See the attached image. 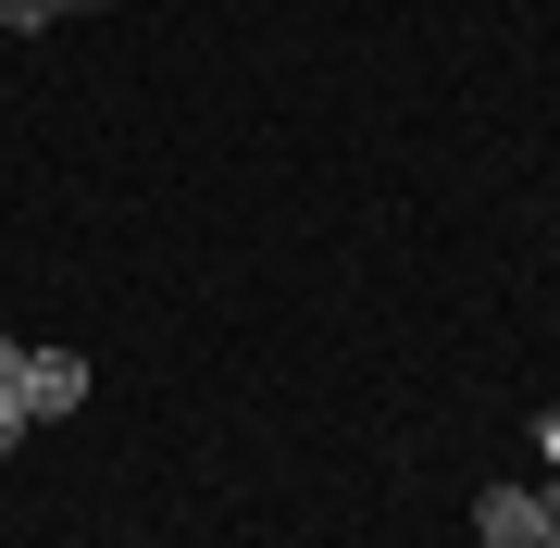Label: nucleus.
Here are the masks:
<instances>
[{
  "instance_id": "nucleus-1",
  "label": "nucleus",
  "mask_w": 560,
  "mask_h": 548,
  "mask_svg": "<svg viewBox=\"0 0 560 548\" xmlns=\"http://www.w3.org/2000/svg\"><path fill=\"white\" fill-rule=\"evenodd\" d=\"M13 399H25V424H62V411H88V362H75V349H25Z\"/></svg>"
},
{
  "instance_id": "nucleus-2",
  "label": "nucleus",
  "mask_w": 560,
  "mask_h": 548,
  "mask_svg": "<svg viewBox=\"0 0 560 548\" xmlns=\"http://www.w3.org/2000/svg\"><path fill=\"white\" fill-rule=\"evenodd\" d=\"M474 536H486V548H548V499H536V487H486V499H474Z\"/></svg>"
},
{
  "instance_id": "nucleus-3",
  "label": "nucleus",
  "mask_w": 560,
  "mask_h": 548,
  "mask_svg": "<svg viewBox=\"0 0 560 548\" xmlns=\"http://www.w3.org/2000/svg\"><path fill=\"white\" fill-rule=\"evenodd\" d=\"M25 436H38V424H25V399H0V462H13Z\"/></svg>"
},
{
  "instance_id": "nucleus-4",
  "label": "nucleus",
  "mask_w": 560,
  "mask_h": 548,
  "mask_svg": "<svg viewBox=\"0 0 560 548\" xmlns=\"http://www.w3.org/2000/svg\"><path fill=\"white\" fill-rule=\"evenodd\" d=\"M13 386H25V349H13V337H0V399H13Z\"/></svg>"
},
{
  "instance_id": "nucleus-5",
  "label": "nucleus",
  "mask_w": 560,
  "mask_h": 548,
  "mask_svg": "<svg viewBox=\"0 0 560 548\" xmlns=\"http://www.w3.org/2000/svg\"><path fill=\"white\" fill-rule=\"evenodd\" d=\"M548 548H560V524H548Z\"/></svg>"
}]
</instances>
